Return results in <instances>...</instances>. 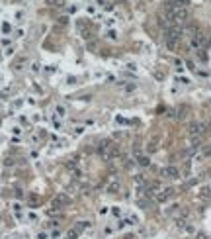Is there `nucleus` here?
<instances>
[{"label":"nucleus","instance_id":"f257e3e1","mask_svg":"<svg viewBox=\"0 0 211 239\" xmlns=\"http://www.w3.org/2000/svg\"><path fill=\"white\" fill-rule=\"evenodd\" d=\"M160 174H162L164 178H170V180H176V178H180V171L176 169V167H164V169L160 171Z\"/></svg>","mask_w":211,"mask_h":239},{"label":"nucleus","instance_id":"f03ea898","mask_svg":"<svg viewBox=\"0 0 211 239\" xmlns=\"http://www.w3.org/2000/svg\"><path fill=\"white\" fill-rule=\"evenodd\" d=\"M203 129H205V126L203 124H190V127H188V133L192 137H199L203 133Z\"/></svg>","mask_w":211,"mask_h":239},{"label":"nucleus","instance_id":"7ed1b4c3","mask_svg":"<svg viewBox=\"0 0 211 239\" xmlns=\"http://www.w3.org/2000/svg\"><path fill=\"white\" fill-rule=\"evenodd\" d=\"M174 196V188H164L160 194H156V200L158 202H166L168 198H172Z\"/></svg>","mask_w":211,"mask_h":239},{"label":"nucleus","instance_id":"20e7f679","mask_svg":"<svg viewBox=\"0 0 211 239\" xmlns=\"http://www.w3.org/2000/svg\"><path fill=\"white\" fill-rule=\"evenodd\" d=\"M119 188H121V184L117 182V180H112V182L108 184V188H106V192H110V194H117V192H119Z\"/></svg>","mask_w":211,"mask_h":239},{"label":"nucleus","instance_id":"39448f33","mask_svg":"<svg viewBox=\"0 0 211 239\" xmlns=\"http://www.w3.org/2000/svg\"><path fill=\"white\" fill-rule=\"evenodd\" d=\"M178 43H180V39H174V38H166V47H168L170 51H174V49L178 47Z\"/></svg>","mask_w":211,"mask_h":239},{"label":"nucleus","instance_id":"423d86ee","mask_svg":"<svg viewBox=\"0 0 211 239\" xmlns=\"http://www.w3.org/2000/svg\"><path fill=\"white\" fill-rule=\"evenodd\" d=\"M137 163H139L141 167H149V165H150V159L147 157V155H139V157H137Z\"/></svg>","mask_w":211,"mask_h":239},{"label":"nucleus","instance_id":"0eeeda50","mask_svg":"<svg viewBox=\"0 0 211 239\" xmlns=\"http://www.w3.org/2000/svg\"><path fill=\"white\" fill-rule=\"evenodd\" d=\"M65 204H69V198H66V196H57L55 198V206L61 208V206H65Z\"/></svg>","mask_w":211,"mask_h":239},{"label":"nucleus","instance_id":"6e6552de","mask_svg":"<svg viewBox=\"0 0 211 239\" xmlns=\"http://www.w3.org/2000/svg\"><path fill=\"white\" fill-rule=\"evenodd\" d=\"M202 198H203V200H211V190H209V188H203V190H202Z\"/></svg>","mask_w":211,"mask_h":239},{"label":"nucleus","instance_id":"1a4fd4ad","mask_svg":"<svg viewBox=\"0 0 211 239\" xmlns=\"http://www.w3.org/2000/svg\"><path fill=\"white\" fill-rule=\"evenodd\" d=\"M45 2L51 6H63V0H45Z\"/></svg>","mask_w":211,"mask_h":239},{"label":"nucleus","instance_id":"9d476101","mask_svg":"<svg viewBox=\"0 0 211 239\" xmlns=\"http://www.w3.org/2000/svg\"><path fill=\"white\" fill-rule=\"evenodd\" d=\"M137 204H139L141 208H147V206H149V202H147L145 198H139V200H137Z\"/></svg>","mask_w":211,"mask_h":239},{"label":"nucleus","instance_id":"9b49d317","mask_svg":"<svg viewBox=\"0 0 211 239\" xmlns=\"http://www.w3.org/2000/svg\"><path fill=\"white\" fill-rule=\"evenodd\" d=\"M178 204H174V206H170V210H166V214H176V212H178Z\"/></svg>","mask_w":211,"mask_h":239},{"label":"nucleus","instance_id":"f8f14e48","mask_svg":"<svg viewBox=\"0 0 211 239\" xmlns=\"http://www.w3.org/2000/svg\"><path fill=\"white\" fill-rule=\"evenodd\" d=\"M76 237H78V231L70 229V231H69V239H76Z\"/></svg>","mask_w":211,"mask_h":239},{"label":"nucleus","instance_id":"ddd939ff","mask_svg":"<svg viewBox=\"0 0 211 239\" xmlns=\"http://www.w3.org/2000/svg\"><path fill=\"white\" fill-rule=\"evenodd\" d=\"M123 165H125V169H131V167H133V161L131 159H125V163H123Z\"/></svg>","mask_w":211,"mask_h":239},{"label":"nucleus","instance_id":"4468645a","mask_svg":"<svg viewBox=\"0 0 211 239\" xmlns=\"http://www.w3.org/2000/svg\"><path fill=\"white\" fill-rule=\"evenodd\" d=\"M147 151H149V153H153V151H156V145H155V143H149V147H147Z\"/></svg>","mask_w":211,"mask_h":239},{"label":"nucleus","instance_id":"2eb2a0df","mask_svg":"<svg viewBox=\"0 0 211 239\" xmlns=\"http://www.w3.org/2000/svg\"><path fill=\"white\" fill-rule=\"evenodd\" d=\"M108 38L110 39H117V33L115 32H108Z\"/></svg>","mask_w":211,"mask_h":239},{"label":"nucleus","instance_id":"dca6fc26","mask_svg":"<svg viewBox=\"0 0 211 239\" xmlns=\"http://www.w3.org/2000/svg\"><path fill=\"white\" fill-rule=\"evenodd\" d=\"M178 82H180V85H190V80H188V79H182V76L178 79Z\"/></svg>","mask_w":211,"mask_h":239},{"label":"nucleus","instance_id":"f3484780","mask_svg":"<svg viewBox=\"0 0 211 239\" xmlns=\"http://www.w3.org/2000/svg\"><path fill=\"white\" fill-rule=\"evenodd\" d=\"M57 114H59V116H65V108H63V106H59V108H57Z\"/></svg>","mask_w":211,"mask_h":239},{"label":"nucleus","instance_id":"a211bd4d","mask_svg":"<svg viewBox=\"0 0 211 239\" xmlns=\"http://www.w3.org/2000/svg\"><path fill=\"white\" fill-rule=\"evenodd\" d=\"M88 49H94V51H96V49H98V45H96V41H92V43H88Z\"/></svg>","mask_w":211,"mask_h":239},{"label":"nucleus","instance_id":"6ab92c4d","mask_svg":"<svg viewBox=\"0 0 211 239\" xmlns=\"http://www.w3.org/2000/svg\"><path fill=\"white\" fill-rule=\"evenodd\" d=\"M155 76H156L158 80H162V79H164V75H162V73H155Z\"/></svg>","mask_w":211,"mask_h":239},{"label":"nucleus","instance_id":"aec40b11","mask_svg":"<svg viewBox=\"0 0 211 239\" xmlns=\"http://www.w3.org/2000/svg\"><path fill=\"white\" fill-rule=\"evenodd\" d=\"M197 239H207V237H205L203 233H197Z\"/></svg>","mask_w":211,"mask_h":239}]
</instances>
